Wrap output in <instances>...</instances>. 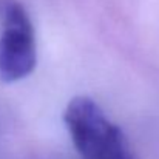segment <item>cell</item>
Segmentation results:
<instances>
[{"label": "cell", "mask_w": 159, "mask_h": 159, "mask_svg": "<svg viewBox=\"0 0 159 159\" xmlns=\"http://www.w3.org/2000/svg\"><path fill=\"white\" fill-rule=\"evenodd\" d=\"M63 120L82 159H136L122 130L93 99H71Z\"/></svg>", "instance_id": "cell-1"}, {"label": "cell", "mask_w": 159, "mask_h": 159, "mask_svg": "<svg viewBox=\"0 0 159 159\" xmlns=\"http://www.w3.org/2000/svg\"><path fill=\"white\" fill-rule=\"evenodd\" d=\"M0 17V79L17 82L30 76L36 66L34 26L25 6L16 0L3 3Z\"/></svg>", "instance_id": "cell-2"}]
</instances>
